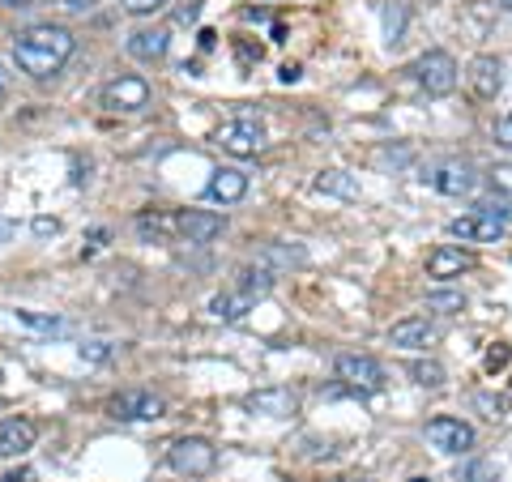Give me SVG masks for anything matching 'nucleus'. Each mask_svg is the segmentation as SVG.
<instances>
[{"instance_id":"24","label":"nucleus","mask_w":512,"mask_h":482,"mask_svg":"<svg viewBox=\"0 0 512 482\" xmlns=\"http://www.w3.org/2000/svg\"><path fill=\"white\" fill-rule=\"evenodd\" d=\"M410 376H414V384H423V389H440V384L448 380V372H444L436 359H414L410 363Z\"/></svg>"},{"instance_id":"32","label":"nucleus","mask_w":512,"mask_h":482,"mask_svg":"<svg viewBox=\"0 0 512 482\" xmlns=\"http://www.w3.org/2000/svg\"><path fill=\"white\" fill-rule=\"evenodd\" d=\"M30 231H35V235H60V222L56 218H35V222H30Z\"/></svg>"},{"instance_id":"9","label":"nucleus","mask_w":512,"mask_h":482,"mask_svg":"<svg viewBox=\"0 0 512 482\" xmlns=\"http://www.w3.org/2000/svg\"><path fill=\"white\" fill-rule=\"evenodd\" d=\"M175 231H180L184 244L205 248L227 231V218H222L218 210H184V214H175Z\"/></svg>"},{"instance_id":"35","label":"nucleus","mask_w":512,"mask_h":482,"mask_svg":"<svg viewBox=\"0 0 512 482\" xmlns=\"http://www.w3.org/2000/svg\"><path fill=\"white\" fill-rule=\"evenodd\" d=\"M60 5L69 9V13H90V9H94V0H60Z\"/></svg>"},{"instance_id":"15","label":"nucleus","mask_w":512,"mask_h":482,"mask_svg":"<svg viewBox=\"0 0 512 482\" xmlns=\"http://www.w3.org/2000/svg\"><path fill=\"white\" fill-rule=\"evenodd\" d=\"M244 406L265 419H295L299 414V393L295 389H256L244 397Z\"/></svg>"},{"instance_id":"3","label":"nucleus","mask_w":512,"mask_h":482,"mask_svg":"<svg viewBox=\"0 0 512 482\" xmlns=\"http://www.w3.org/2000/svg\"><path fill=\"white\" fill-rule=\"evenodd\" d=\"M167 465L175 474L205 478V474H214V465H218V448L205 436H184V440H175L167 448Z\"/></svg>"},{"instance_id":"17","label":"nucleus","mask_w":512,"mask_h":482,"mask_svg":"<svg viewBox=\"0 0 512 482\" xmlns=\"http://www.w3.org/2000/svg\"><path fill=\"white\" fill-rule=\"evenodd\" d=\"M436 337H440V329L431 325L427 316H406L389 329V342L402 350H427V346H436Z\"/></svg>"},{"instance_id":"26","label":"nucleus","mask_w":512,"mask_h":482,"mask_svg":"<svg viewBox=\"0 0 512 482\" xmlns=\"http://www.w3.org/2000/svg\"><path fill=\"white\" fill-rule=\"evenodd\" d=\"M137 231L146 235V239H150V235L163 239V235L175 231V218H167V214H141V218H137Z\"/></svg>"},{"instance_id":"40","label":"nucleus","mask_w":512,"mask_h":482,"mask_svg":"<svg viewBox=\"0 0 512 482\" xmlns=\"http://www.w3.org/2000/svg\"><path fill=\"white\" fill-rule=\"evenodd\" d=\"M500 5H504V9H508V13H512V0H500Z\"/></svg>"},{"instance_id":"1","label":"nucleus","mask_w":512,"mask_h":482,"mask_svg":"<svg viewBox=\"0 0 512 482\" xmlns=\"http://www.w3.org/2000/svg\"><path fill=\"white\" fill-rule=\"evenodd\" d=\"M73 52H77V35L69 26H60V22L26 26L22 35L13 39V60H18V69L26 77H35V82L56 77L64 64L73 60Z\"/></svg>"},{"instance_id":"39","label":"nucleus","mask_w":512,"mask_h":482,"mask_svg":"<svg viewBox=\"0 0 512 482\" xmlns=\"http://www.w3.org/2000/svg\"><path fill=\"white\" fill-rule=\"evenodd\" d=\"M0 103H5V73H0Z\"/></svg>"},{"instance_id":"5","label":"nucleus","mask_w":512,"mask_h":482,"mask_svg":"<svg viewBox=\"0 0 512 482\" xmlns=\"http://www.w3.org/2000/svg\"><path fill=\"white\" fill-rule=\"evenodd\" d=\"M214 141L222 150H227L231 158H256L265 150V128L261 120H252V116H239V120H227L214 133Z\"/></svg>"},{"instance_id":"14","label":"nucleus","mask_w":512,"mask_h":482,"mask_svg":"<svg viewBox=\"0 0 512 482\" xmlns=\"http://www.w3.org/2000/svg\"><path fill=\"white\" fill-rule=\"evenodd\" d=\"M478 261H474V252L466 248H457V244H440L436 252L427 256V278H436V282H453L461 278V273H470Z\"/></svg>"},{"instance_id":"37","label":"nucleus","mask_w":512,"mask_h":482,"mask_svg":"<svg viewBox=\"0 0 512 482\" xmlns=\"http://www.w3.org/2000/svg\"><path fill=\"white\" fill-rule=\"evenodd\" d=\"M0 5H5V9H35L39 0H0Z\"/></svg>"},{"instance_id":"13","label":"nucleus","mask_w":512,"mask_h":482,"mask_svg":"<svg viewBox=\"0 0 512 482\" xmlns=\"http://www.w3.org/2000/svg\"><path fill=\"white\" fill-rule=\"evenodd\" d=\"M466 86L478 103H491L495 94L504 90V69H500V60L495 56H474L470 60V69H466Z\"/></svg>"},{"instance_id":"6","label":"nucleus","mask_w":512,"mask_h":482,"mask_svg":"<svg viewBox=\"0 0 512 482\" xmlns=\"http://www.w3.org/2000/svg\"><path fill=\"white\" fill-rule=\"evenodd\" d=\"M99 103L107 111H141V107H150V82L146 77H137V73H120V77H111V82L103 86Z\"/></svg>"},{"instance_id":"7","label":"nucleus","mask_w":512,"mask_h":482,"mask_svg":"<svg viewBox=\"0 0 512 482\" xmlns=\"http://www.w3.org/2000/svg\"><path fill=\"white\" fill-rule=\"evenodd\" d=\"M163 410H167L163 397L150 393V389H124V393L111 397V414L124 423H158Z\"/></svg>"},{"instance_id":"29","label":"nucleus","mask_w":512,"mask_h":482,"mask_svg":"<svg viewBox=\"0 0 512 482\" xmlns=\"http://www.w3.org/2000/svg\"><path fill=\"white\" fill-rule=\"evenodd\" d=\"M508 359H512L508 346H491L487 359H483V367H487V372H500V367H508Z\"/></svg>"},{"instance_id":"31","label":"nucleus","mask_w":512,"mask_h":482,"mask_svg":"<svg viewBox=\"0 0 512 482\" xmlns=\"http://www.w3.org/2000/svg\"><path fill=\"white\" fill-rule=\"evenodd\" d=\"M82 359H90V363H107V359H111V346H107V342H86V346H82Z\"/></svg>"},{"instance_id":"33","label":"nucleus","mask_w":512,"mask_h":482,"mask_svg":"<svg viewBox=\"0 0 512 482\" xmlns=\"http://www.w3.org/2000/svg\"><path fill=\"white\" fill-rule=\"evenodd\" d=\"M175 18H180L184 26H188V22H197V18H201V5H197V0H184V5L175 9Z\"/></svg>"},{"instance_id":"22","label":"nucleus","mask_w":512,"mask_h":482,"mask_svg":"<svg viewBox=\"0 0 512 482\" xmlns=\"http://www.w3.org/2000/svg\"><path fill=\"white\" fill-rule=\"evenodd\" d=\"M274 278H278V273H269L265 265H244V269H239V282H235V286L261 299V295L274 291Z\"/></svg>"},{"instance_id":"36","label":"nucleus","mask_w":512,"mask_h":482,"mask_svg":"<svg viewBox=\"0 0 512 482\" xmlns=\"http://www.w3.org/2000/svg\"><path fill=\"white\" fill-rule=\"evenodd\" d=\"M282 82H299V64H282Z\"/></svg>"},{"instance_id":"30","label":"nucleus","mask_w":512,"mask_h":482,"mask_svg":"<svg viewBox=\"0 0 512 482\" xmlns=\"http://www.w3.org/2000/svg\"><path fill=\"white\" fill-rule=\"evenodd\" d=\"M491 137H495V141H500V146H504V150H512V116H500V120H495V128H491Z\"/></svg>"},{"instance_id":"25","label":"nucleus","mask_w":512,"mask_h":482,"mask_svg":"<svg viewBox=\"0 0 512 482\" xmlns=\"http://www.w3.org/2000/svg\"><path fill=\"white\" fill-rule=\"evenodd\" d=\"M18 320H22V325H30V329H39V333H69V320L30 312V308H18Z\"/></svg>"},{"instance_id":"42","label":"nucleus","mask_w":512,"mask_h":482,"mask_svg":"<svg viewBox=\"0 0 512 482\" xmlns=\"http://www.w3.org/2000/svg\"><path fill=\"white\" fill-rule=\"evenodd\" d=\"M410 482H431V478H410Z\"/></svg>"},{"instance_id":"27","label":"nucleus","mask_w":512,"mask_h":482,"mask_svg":"<svg viewBox=\"0 0 512 482\" xmlns=\"http://www.w3.org/2000/svg\"><path fill=\"white\" fill-rule=\"evenodd\" d=\"M128 18H154V13H163L171 0H120Z\"/></svg>"},{"instance_id":"38","label":"nucleus","mask_w":512,"mask_h":482,"mask_svg":"<svg viewBox=\"0 0 512 482\" xmlns=\"http://www.w3.org/2000/svg\"><path fill=\"white\" fill-rule=\"evenodd\" d=\"M13 231H18V227H13V222H9V218H0V239H9Z\"/></svg>"},{"instance_id":"23","label":"nucleus","mask_w":512,"mask_h":482,"mask_svg":"<svg viewBox=\"0 0 512 482\" xmlns=\"http://www.w3.org/2000/svg\"><path fill=\"white\" fill-rule=\"evenodd\" d=\"M427 312H440V316L466 312V291H448V286H436V291H427Z\"/></svg>"},{"instance_id":"20","label":"nucleus","mask_w":512,"mask_h":482,"mask_svg":"<svg viewBox=\"0 0 512 482\" xmlns=\"http://www.w3.org/2000/svg\"><path fill=\"white\" fill-rule=\"evenodd\" d=\"M303 261H308V252H303L299 244H265L261 256H256V265H265L269 273L291 269V265H303Z\"/></svg>"},{"instance_id":"2","label":"nucleus","mask_w":512,"mask_h":482,"mask_svg":"<svg viewBox=\"0 0 512 482\" xmlns=\"http://www.w3.org/2000/svg\"><path fill=\"white\" fill-rule=\"evenodd\" d=\"M414 82H419L431 99H444V94L457 90L461 69H457V60L448 56L444 47H431V52H423L419 60H414Z\"/></svg>"},{"instance_id":"19","label":"nucleus","mask_w":512,"mask_h":482,"mask_svg":"<svg viewBox=\"0 0 512 482\" xmlns=\"http://www.w3.org/2000/svg\"><path fill=\"white\" fill-rule=\"evenodd\" d=\"M316 192H325V197H338V201H359V180L350 171H320L316 175Z\"/></svg>"},{"instance_id":"4","label":"nucleus","mask_w":512,"mask_h":482,"mask_svg":"<svg viewBox=\"0 0 512 482\" xmlns=\"http://www.w3.org/2000/svg\"><path fill=\"white\" fill-rule=\"evenodd\" d=\"M333 372H338V380L346 384V389H359V393H380L384 384H389V372L380 367V359L359 355V350H350V355H338Z\"/></svg>"},{"instance_id":"16","label":"nucleus","mask_w":512,"mask_h":482,"mask_svg":"<svg viewBox=\"0 0 512 482\" xmlns=\"http://www.w3.org/2000/svg\"><path fill=\"white\" fill-rule=\"evenodd\" d=\"M124 47H128V56H133V60L154 64V60H163L171 52V30L167 26H141V30L128 35Z\"/></svg>"},{"instance_id":"12","label":"nucleus","mask_w":512,"mask_h":482,"mask_svg":"<svg viewBox=\"0 0 512 482\" xmlns=\"http://www.w3.org/2000/svg\"><path fill=\"white\" fill-rule=\"evenodd\" d=\"M248 197V171L239 167H214L210 180H205V201L214 205H239Z\"/></svg>"},{"instance_id":"10","label":"nucleus","mask_w":512,"mask_h":482,"mask_svg":"<svg viewBox=\"0 0 512 482\" xmlns=\"http://www.w3.org/2000/svg\"><path fill=\"white\" fill-rule=\"evenodd\" d=\"M427 440L440 448V453H470L474 448V427L470 423H461V419H453V414H440V419H431L427 423Z\"/></svg>"},{"instance_id":"11","label":"nucleus","mask_w":512,"mask_h":482,"mask_svg":"<svg viewBox=\"0 0 512 482\" xmlns=\"http://www.w3.org/2000/svg\"><path fill=\"white\" fill-rule=\"evenodd\" d=\"M508 231V222L504 218H495V214H461L448 222V235L461 239V244H491V239H500Z\"/></svg>"},{"instance_id":"41","label":"nucleus","mask_w":512,"mask_h":482,"mask_svg":"<svg viewBox=\"0 0 512 482\" xmlns=\"http://www.w3.org/2000/svg\"><path fill=\"white\" fill-rule=\"evenodd\" d=\"M342 482H367V478H342Z\"/></svg>"},{"instance_id":"34","label":"nucleus","mask_w":512,"mask_h":482,"mask_svg":"<svg viewBox=\"0 0 512 482\" xmlns=\"http://www.w3.org/2000/svg\"><path fill=\"white\" fill-rule=\"evenodd\" d=\"M478 406L487 410V419H500V414H504V401H500V397H487V393H483V397H478Z\"/></svg>"},{"instance_id":"18","label":"nucleus","mask_w":512,"mask_h":482,"mask_svg":"<svg viewBox=\"0 0 512 482\" xmlns=\"http://www.w3.org/2000/svg\"><path fill=\"white\" fill-rule=\"evenodd\" d=\"M35 440H39V427L30 419H5L0 423V461L26 457L30 448H35Z\"/></svg>"},{"instance_id":"28","label":"nucleus","mask_w":512,"mask_h":482,"mask_svg":"<svg viewBox=\"0 0 512 482\" xmlns=\"http://www.w3.org/2000/svg\"><path fill=\"white\" fill-rule=\"evenodd\" d=\"M461 482H495V465L491 461H474L466 474H461Z\"/></svg>"},{"instance_id":"8","label":"nucleus","mask_w":512,"mask_h":482,"mask_svg":"<svg viewBox=\"0 0 512 482\" xmlns=\"http://www.w3.org/2000/svg\"><path fill=\"white\" fill-rule=\"evenodd\" d=\"M427 184L436 192H444V197H470L478 188V171L470 163H461V158H444V163H436L427 171Z\"/></svg>"},{"instance_id":"21","label":"nucleus","mask_w":512,"mask_h":482,"mask_svg":"<svg viewBox=\"0 0 512 482\" xmlns=\"http://www.w3.org/2000/svg\"><path fill=\"white\" fill-rule=\"evenodd\" d=\"M252 303H256V295H248V291H222V295H214V303H210V312L218 316V320H244L248 312H252Z\"/></svg>"}]
</instances>
